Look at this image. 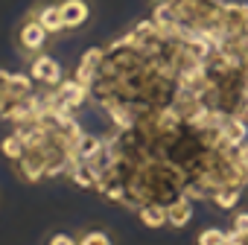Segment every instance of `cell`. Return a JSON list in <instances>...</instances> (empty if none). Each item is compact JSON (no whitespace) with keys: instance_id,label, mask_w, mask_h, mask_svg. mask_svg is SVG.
Masks as SVG:
<instances>
[{"instance_id":"6da1fadb","label":"cell","mask_w":248,"mask_h":245,"mask_svg":"<svg viewBox=\"0 0 248 245\" xmlns=\"http://www.w3.org/2000/svg\"><path fill=\"white\" fill-rule=\"evenodd\" d=\"M50 41H53V35L38 24V18L30 12V15H24V21L18 24V30H15V47H18V53L30 61V59H35V56H41L47 47H50Z\"/></svg>"},{"instance_id":"7a4b0ae2","label":"cell","mask_w":248,"mask_h":245,"mask_svg":"<svg viewBox=\"0 0 248 245\" xmlns=\"http://www.w3.org/2000/svg\"><path fill=\"white\" fill-rule=\"evenodd\" d=\"M59 9H62V18H64V27L67 32H82L93 24V0H59Z\"/></svg>"},{"instance_id":"3957f363","label":"cell","mask_w":248,"mask_h":245,"mask_svg":"<svg viewBox=\"0 0 248 245\" xmlns=\"http://www.w3.org/2000/svg\"><path fill=\"white\" fill-rule=\"evenodd\" d=\"M30 79L38 82V85H44V88H59L62 79H64V67L53 56L41 53V56L30 59Z\"/></svg>"},{"instance_id":"277c9868","label":"cell","mask_w":248,"mask_h":245,"mask_svg":"<svg viewBox=\"0 0 248 245\" xmlns=\"http://www.w3.org/2000/svg\"><path fill=\"white\" fill-rule=\"evenodd\" d=\"M32 15L38 18V24H41L50 35H64V32H67L64 18H62V9H59V0H44V3L32 6Z\"/></svg>"},{"instance_id":"5b68a950","label":"cell","mask_w":248,"mask_h":245,"mask_svg":"<svg viewBox=\"0 0 248 245\" xmlns=\"http://www.w3.org/2000/svg\"><path fill=\"white\" fill-rule=\"evenodd\" d=\"M196 216V207H193V199L187 196H178L167 204V225L170 228H187Z\"/></svg>"},{"instance_id":"8992f818","label":"cell","mask_w":248,"mask_h":245,"mask_svg":"<svg viewBox=\"0 0 248 245\" xmlns=\"http://www.w3.org/2000/svg\"><path fill=\"white\" fill-rule=\"evenodd\" d=\"M245 190H248V187L225 184V187H216V190L210 193V201H213V207H216V210L231 213V210H236V204L242 201V193H245Z\"/></svg>"},{"instance_id":"52a82bcc","label":"cell","mask_w":248,"mask_h":245,"mask_svg":"<svg viewBox=\"0 0 248 245\" xmlns=\"http://www.w3.org/2000/svg\"><path fill=\"white\" fill-rule=\"evenodd\" d=\"M138 219L143 228H167V204L164 201H146L138 207Z\"/></svg>"},{"instance_id":"ba28073f","label":"cell","mask_w":248,"mask_h":245,"mask_svg":"<svg viewBox=\"0 0 248 245\" xmlns=\"http://www.w3.org/2000/svg\"><path fill=\"white\" fill-rule=\"evenodd\" d=\"M30 149H27V143H24V138H21V132H12V135H6L3 140H0V155H3L9 164H15V161H21L24 155H27Z\"/></svg>"},{"instance_id":"9c48e42d","label":"cell","mask_w":248,"mask_h":245,"mask_svg":"<svg viewBox=\"0 0 248 245\" xmlns=\"http://www.w3.org/2000/svg\"><path fill=\"white\" fill-rule=\"evenodd\" d=\"M85 93H88V85H82V82H62L59 85V99L67 108H79L85 102Z\"/></svg>"},{"instance_id":"30bf717a","label":"cell","mask_w":248,"mask_h":245,"mask_svg":"<svg viewBox=\"0 0 248 245\" xmlns=\"http://www.w3.org/2000/svg\"><path fill=\"white\" fill-rule=\"evenodd\" d=\"M76 245H117L114 233L105 228H82L76 233Z\"/></svg>"},{"instance_id":"8fae6325","label":"cell","mask_w":248,"mask_h":245,"mask_svg":"<svg viewBox=\"0 0 248 245\" xmlns=\"http://www.w3.org/2000/svg\"><path fill=\"white\" fill-rule=\"evenodd\" d=\"M196 242H199V245H228V230L210 225V228H204V230L196 236Z\"/></svg>"},{"instance_id":"7c38bea8","label":"cell","mask_w":248,"mask_h":245,"mask_svg":"<svg viewBox=\"0 0 248 245\" xmlns=\"http://www.w3.org/2000/svg\"><path fill=\"white\" fill-rule=\"evenodd\" d=\"M231 228H233L236 233H242V236H248V210H239V213L233 216V222H231Z\"/></svg>"},{"instance_id":"4fadbf2b","label":"cell","mask_w":248,"mask_h":245,"mask_svg":"<svg viewBox=\"0 0 248 245\" xmlns=\"http://www.w3.org/2000/svg\"><path fill=\"white\" fill-rule=\"evenodd\" d=\"M44 245H76V236L73 233H64V230H56Z\"/></svg>"},{"instance_id":"5bb4252c","label":"cell","mask_w":248,"mask_h":245,"mask_svg":"<svg viewBox=\"0 0 248 245\" xmlns=\"http://www.w3.org/2000/svg\"><path fill=\"white\" fill-rule=\"evenodd\" d=\"M152 3H155V6H158V3H167V0H152Z\"/></svg>"},{"instance_id":"9a60e30c","label":"cell","mask_w":248,"mask_h":245,"mask_svg":"<svg viewBox=\"0 0 248 245\" xmlns=\"http://www.w3.org/2000/svg\"><path fill=\"white\" fill-rule=\"evenodd\" d=\"M245 245H248V236H245Z\"/></svg>"},{"instance_id":"2e32d148","label":"cell","mask_w":248,"mask_h":245,"mask_svg":"<svg viewBox=\"0 0 248 245\" xmlns=\"http://www.w3.org/2000/svg\"><path fill=\"white\" fill-rule=\"evenodd\" d=\"M242 245H245V242H242Z\"/></svg>"}]
</instances>
